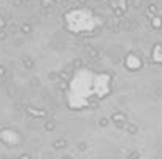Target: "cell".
<instances>
[{
    "label": "cell",
    "mask_w": 162,
    "mask_h": 159,
    "mask_svg": "<svg viewBox=\"0 0 162 159\" xmlns=\"http://www.w3.org/2000/svg\"><path fill=\"white\" fill-rule=\"evenodd\" d=\"M64 159H68V158H64Z\"/></svg>",
    "instance_id": "7"
},
{
    "label": "cell",
    "mask_w": 162,
    "mask_h": 159,
    "mask_svg": "<svg viewBox=\"0 0 162 159\" xmlns=\"http://www.w3.org/2000/svg\"><path fill=\"white\" fill-rule=\"evenodd\" d=\"M113 119L118 123V126H121L124 121H126V116H124L122 113H114V115H113Z\"/></svg>",
    "instance_id": "1"
},
{
    "label": "cell",
    "mask_w": 162,
    "mask_h": 159,
    "mask_svg": "<svg viewBox=\"0 0 162 159\" xmlns=\"http://www.w3.org/2000/svg\"><path fill=\"white\" fill-rule=\"evenodd\" d=\"M106 124H108V119L102 118V119H100V126H106Z\"/></svg>",
    "instance_id": "6"
},
{
    "label": "cell",
    "mask_w": 162,
    "mask_h": 159,
    "mask_svg": "<svg viewBox=\"0 0 162 159\" xmlns=\"http://www.w3.org/2000/svg\"><path fill=\"white\" fill-rule=\"evenodd\" d=\"M64 145H65V142H64V140H61V142L54 143V146H56V148H61V146H64Z\"/></svg>",
    "instance_id": "5"
},
{
    "label": "cell",
    "mask_w": 162,
    "mask_h": 159,
    "mask_svg": "<svg viewBox=\"0 0 162 159\" xmlns=\"http://www.w3.org/2000/svg\"><path fill=\"white\" fill-rule=\"evenodd\" d=\"M127 130H129V134H137V126L135 124H129Z\"/></svg>",
    "instance_id": "4"
},
{
    "label": "cell",
    "mask_w": 162,
    "mask_h": 159,
    "mask_svg": "<svg viewBox=\"0 0 162 159\" xmlns=\"http://www.w3.org/2000/svg\"><path fill=\"white\" fill-rule=\"evenodd\" d=\"M148 13H150V15H157V13H159V8L156 5H150L148 7Z\"/></svg>",
    "instance_id": "3"
},
{
    "label": "cell",
    "mask_w": 162,
    "mask_h": 159,
    "mask_svg": "<svg viewBox=\"0 0 162 159\" xmlns=\"http://www.w3.org/2000/svg\"><path fill=\"white\" fill-rule=\"evenodd\" d=\"M130 159H132V158H130ZM133 159H137V158H133Z\"/></svg>",
    "instance_id": "8"
},
{
    "label": "cell",
    "mask_w": 162,
    "mask_h": 159,
    "mask_svg": "<svg viewBox=\"0 0 162 159\" xmlns=\"http://www.w3.org/2000/svg\"><path fill=\"white\" fill-rule=\"evenodd\" d=\"M152 27L154 29H162V18H159V16L152 18Z\"/></svg>",
    "instance_id": "2"
}]
</instances>
